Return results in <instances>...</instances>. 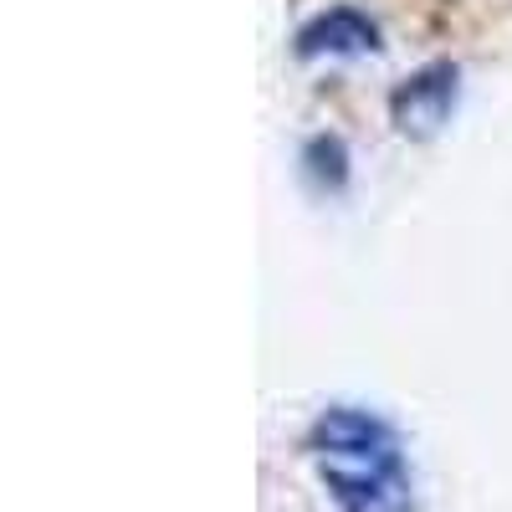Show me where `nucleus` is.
<instances>
[{
  "instance_id": "7ed1b4c3",
  "label": "nucleus",
  "mask_w": 512,
  "mask_h": 512,
  "mask_svg": "<svg viewBox=\"0 0 512 512\" xmlns=\"http://www.w3.org/2000/svg\"><path fill=\"white\" fill-rule=\"evenodd\" d=\"M292 52L303 62H349V57H369L379 52V26L359 11V6H328L313 21H303Z\"/></svg>"
},
{
  "instance_id": "f03ea898",
  "label": "nucleus",
  "mask_w": 512,
  "mask_h": 512,
  "mask_svg": "<svg viewBox=\"0 0 512 512\" xmlns=\"http://www.w3.org/2000/svg\"><path fill=\"white\" fill-rule=\"evenodd\" d=\"M461 103V67L456 62H425L390 93V123L405 139H436Z\"/></svg>"
},
{
  "instance_id": "f257e3e1",
  "label": "nucleus",
  "mask_w": 512,
  "mask_h": 512,
  "mask_svg": "<svg viewBox=\"0 0 512 512\" xmlns=\"http://www.w3.org/2000/svg\"><path fill=\"white\" fill-rule=\"evenodd\" d=\"M308 456L338 512H410L405 446L379 410L328 405L308 425Z\"/></svg>"
},
{
  "instance_id": "20e7f679",
  "label": "nucleus",
  "mask_w": 512,
  "mask_h": 512,
  "mask_svg": "<svg viewBox=\"0 0 512 512\" xmlns=\"http://www.w3.org/2000/svg\"><path fill=\"white\" fill-rule=\"evenodd\" d=\"M303 180L318 190V195H344L349 185V149L338 134H313L303 144Z\"/></svg>"
}]
</instances>
